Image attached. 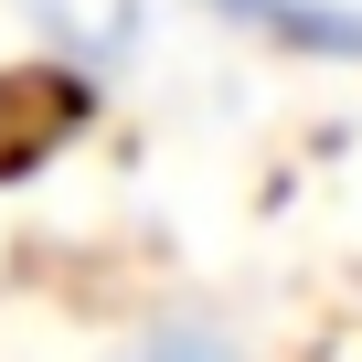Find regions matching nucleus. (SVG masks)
Wrapping results in <instances>:
<instances>
[{"label": "nucleus", "mask_w": 362, "mask_h": 362, "mask_svg": "<svg viewBox=\"0 0 362 362\" xmlns=\"http://www.w3.org/2000/svg\"><path fill=\"white\" fill-rule=\"evenodd\" d=\"M214 11L309 54V64H362V0H214Z\"/></svg>", "instance_id": "1"}, {"label": "nucleus", "mask_w": 362, "mask_h": 362, "mask_svg": "<svg viewBox=\"0 0 362 362\" xmlns=\"http://www.w3.org/2000/svg\"><path fill=\"white\" fill-rule=\"evenodd\" d=\"M128 362H245V351H235L224 330H203V320H160V330H149Z\"/></svg>", "instance_id": "2"}]
</instances>
